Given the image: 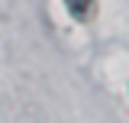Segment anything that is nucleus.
Wrapping results in <instances>:
<instances>
[{
	"label": "nucleus",
	"mask_w": 129,
	"mask_h": 123,
	"mask_svg": "<svg viewBox=\"0 0 129 123\" xmlns=\"http://www.w3.org/2000/svg\"><path fill=\"white\" fill-rule=\"evenodd\" d=\"M64 3H68V10L78 16V19H87L90 10H94V0H64Z\"/></svg>",
	"instance_id": "nucleus-1"
}]
</instances>
